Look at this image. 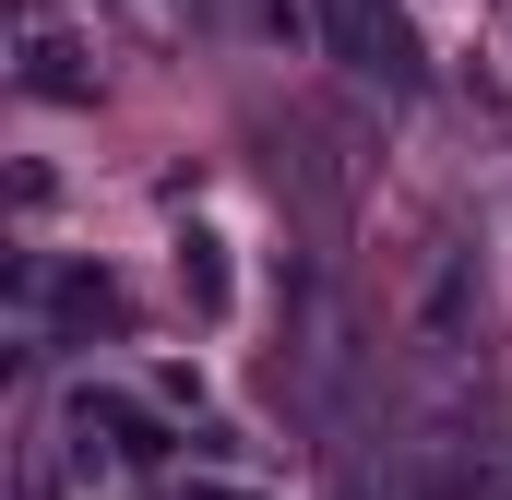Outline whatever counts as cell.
I'll use <instances>...</instances> for the list:
<instances>
[{"mask_svg": "<svg viewBox=\"0 0 512 500\" xmlns=\"http://www.w3.org/2000/svg\"><path fill=\"white\" fill-rule=\"evenodd\" d=\"M24 84H36V96H84V72H72V36H60V24H24Z\"/></svg>", "mask_w": 512, "mask_h": 500, "instance_id": "3957f363", "label": "cell"}, {"mask_svg": "<svg viewBox=\"0 0 512 500\" xmlns=\"http://www.w3.org/2000/svg\"><path fill=\"white\" fill-rule=\"evenodd\" d=\"M322 36H334V60H358V72L405 84V24H393L382 0H322Z\"/></svg>", "mask_w": 512, "mask_h": 500, "instance_id": "6da1fadb", "label": "cell"}, {"mask_svg": "<svg viewBox=\"0 0 512 500\" xmlns=\"http://www.w3.org/2000/svg\"><path fill=\"white\" fill-rule=\"evenodd\" d=\"M72 429H84V441L108 429V453H120V465H143V453H155V429H143V405H120V393H84V405H72Z\"/></svg>", "mask_w": 512, "mask_h": 500, "instance_id": "7a4b0ae2", "label": "cell"}, {"mask_svg": "<svg viewBox=\"0 0 512 500\" xmlns=\"http://www.w3.org/2000/svg\"><path fill=\"white\" fill-rule=\"evenodd\" d=\"M179 286H191V298H203V310H215V298H227V262H215V239H179Z\"/></svg>", "mask_w": 512, "mask_h": 500, "instance_id": "277c9868", "label": "cell"}]
</instances>
